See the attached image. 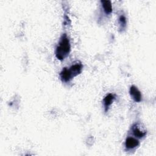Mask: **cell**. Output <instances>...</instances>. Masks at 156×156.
<instances>
[{
  "label": "cell",
  "mask_w": 156,
  "mask_h": 156,
  "mask_svg": "<svg viewBox=\"0 0 156 156\" xmlns=\"http://www.w3.org/2000/svg\"><path fill=\"white\" fill-rule=\"evenodd\" d=\"M129 93L132 98L137 102L141 101L142 100V95L139 90L134 85L130 87L129 90Z\"/></svg>",
  "instance_id": "2"
},
{
  "label": "cell",
  "mask_w": 156,
  "mask_h": 156,
  "mask_svg": "<svg viewBox=\"0 0 156 156\" xmlns=\"http://www.w3.org/2000/svg\"><path fill=\"white\" fill-rule=\"evenodd\" d=\"M69 69L72 74V76L74 77L81 73L82 69V65L80 63H76L72 65L69 68Z\"/></svg>",
  "instance_id": "6"
},
{
  "label": "cell",
  "mask_w": 156,
  "mask_h": 156,
  "mask_svg": "<svg viewBox=\"0 0 156 156\" xmlns=\"http://www.w3.org/2000/svg\"><path fill=\"white\" fill-rule=\"evenodd\" d=\"M115 96L113 94L109 93L107 94L105 98H104L103 100V103H104V106L105 108V112H107L109 108V107L111 105L112 102H113L115 99Z\"/></svg>",
  "instance_id": "5"
},
{
  "label": "cell",
  "mask_w": 156,
  "mask_h": 156,
  "mask_svg": "<svg viewBox=\"0 0 156 156\" xmlns=\"http://www.w3.org/2000/svg\"><path fill=\"white\" fill-rule=\"evenodd\" d=\"M71 45L68 37L66 34H63L60 40L58 45L55 49V56L57 59L63 60L66 57L68 56L70 52Z\"/></svg>",
  "instance_id": "1"
},
{
  "label": "cell",
  "mask_w": 156,
  "mask_h": 156,
  "mask_svg": "<svg viewBox=\"0 0 156 156\" xmlns=\"http://www.w3.org/2000/svg\"><path fill=\"white\" fill-rule=\"evenodd\" d=\"M132 132H133V135L137 138H143L146 134V131H143V130H141L138 127V126L136 124L133 126V127H132Z\"/></svg>",
  "instance_id": "7"
},
{
  "label": "cell",
  "mask_w": 156,
  "mask_h": 156,
  "mask_svg": "<svg viewBox=\"0 0 156 156\" xmlns=\"http://www.w3.org/2000/svg\"><path fill=\"white\" fill-rule=\"evenodd\" d=\"M139 144V141L136 138L131 136L127 137L125 141V146L127 149H133L138 147Z\"/></svg>",
  "instance_id": "3"
},
{
  "label": "cell",
  "mask_w": 156,
  "mask_h": 156,
  "mask_svg": "<svg viewBox=\"0 0 156 156\" xmlns=\"http://www.w3.org/2000/svg\"><path fill=\"white\" fill-rule=\"evenodd\" d=\"M102 6L106 14H110L112 12V3L110 1H101Z\"/></svg>",
  "instance_id": "8"
},
{
  "label": "cell",
  "mask_w": 156,
  "mask_h": 156,
  "mask_svg": "<svg viewBox=\"0 0 156 156\" xmlns=\"http://www.w3.org/2000/svg\"><path fill=\"white\" fill-rule=\"evenodd\" d=\"M60 76L62 80L65 82H69L73 78L69 68H63V69L60 72Z\"/></svg>",
  "instance_id": "4"
},
{
  "label": "cell",
  "mask_w": 156,
  "mask_h": 156,
  "mask_svg": "<svg viewBox=\"0 0 156 156\" xmlns=\"http://www.w3.org/2000/svg\"><path fill=\"white\" fill-rule=\"evenodd\" d=\"M119 23L121 26V29H123L126 26V18L124 15H121L119 18Z\"/></svg>",
  "instance_id": "9"
}]
</instances>
